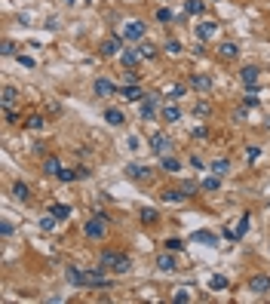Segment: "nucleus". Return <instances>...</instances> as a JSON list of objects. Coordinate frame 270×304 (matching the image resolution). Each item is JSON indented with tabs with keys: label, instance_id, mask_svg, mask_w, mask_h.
I'll use <instances>...</instances> for the list:
<instances>
[{
	"label": "nucleus",
	"instance_id": "obj_1",
	"mask_svg": "<svg viewBox=\"0 0 270 304\" xmlns=\"http://www.w3.org/2000/svg\"><path fill=\"white\" fill-rule=\"evenodd\" d=\"M98 264L108 267V271H114V274H129V271H132V258L123 255V252H114V249H104L98 255Z\"/></svg>",
	"mask_w": 270,
	"mask_h": 304
},
{
	"label": "nucleus",
	"instance_id": "obj_2",
	"mask_svg": "<svg viewBox=\"0 0 270 304\" xmlns=\"http://www.w3.org/2000/svg\"><path fill=\"white\" fill-rule=\"evenodd\" d=\"M108 221H111V218L104 215V212H96V215L83 225V237H86V240H104V237H108Z\"/></svg>",
	"mask_w": 270,
	"mask_h": 304
},
{
	"label": "nucleus",
	"instance_id": "obj_3",
	"mask_svg": "<svg viewBox=\"0 0 270 304\" xmlns=\"http://www.w3.org/2000/svg\"><path fill=\"white\" fill-rule=\"evenodd\" d=\"M145 34H147V28H145V22H142V19H129L126 25H123V34H120V37H123V40H135V43H142V40H145Z\"/></svg>",
	"mask_w": 270,
	"mask_h": 304
},
{
	"label": "nucleus",
	"instance_id": "obj_4",
	"mask_svg": "<svg viewBox=\"0 0 270 304\" xmlns=\"http://www.w3.org/2000/svg\"><path fill=\"white\" fill-rule=\"evenodd\" d=\"M92 92H96V99H111V96L120 92V86H117L114 80H108V77H98L96 83H92Z\"/></svg>",
	"mask_w": 270,
	"mask_h": 304
},
{
	"label": "nucleus",
	"instance_id": "obj_5",
	"mask_svg": "<svg viewBox=\"0 0 270 304\" xmlns=\"http://www.w3.org/2000/svg\"><path fill=\"white\" fill-rule=\"evenodd\" d=\"M150 151H154L157 157H166L172 151V138L166 132H154V135H150Z\"/></svg>",
	"mask_w": 270,
	"mask_h": 304
},
{
	"label": "nucleus",
	"instance_id": "obj_6",
	"mask_svg": "<svg viewBox=\"0 0 270 304\" xmlns=\"http://www.w3.org/2000/svg\"><path fill=\"white\" fill-rule=\"evenodd\" d=\"M126 175H129L132 181H150V178H154V169L145 166V163H129V166H126Z\"/></svg>",
	"mask_w": 270,
	"mask_h": 304
},
{
	"label": "nucleus",
	"instance_id": "obj_7",
	"mask_svg": "<svg viewBox=\"0 0 270 304\" xmlns=\"http://www.w3.org/2000/svg\"><path fill=\"white\" fill-rule=\"evenodd\" d=\"M187 86H191L194 92H212L215 89V80L209 74H194L191 80H187Z\"/></svg>",
	"mask_w": 270,
	"mask_h": 304
},
{
	"label": "nucleus",
	"instance_id": "obj_8",
	"mask_svg": "<svg viewBox=\"0 0 270 304\" xmlns=\"http://www.w3.org/2000/svg\"><path fill=\"white\" fill-rule=\"evenodd\" d=\"M249 292L252 295H267L270 292V274H255L249 279Z\"/></svg>",
	"mask_w": 270,
	"mask_h": 304
},
{
	"label": "nucleus",
	"instance_id": "obj_9",
	"mask_svg": "<svg viewBox=\"0 0 270 304\" xmlns=\"http://www.w3.org/2000/svg\"><path fill=\"white\" fill-rule=\"evenodd\" d=\"M160 200H163V203H172V206H181L184 200H191V197H187L181 188H163V191H160Z\"/></svg>",
	"mask_w": 270,
	"mask_h": 304
},
{
	"label": "nucleus",
	"instance_id": "obj_10",
	"mask_svg": "<svg viewBox=\"0 0 270 304\" xmlns=\"http://www.w3.org/2000/svg\"><path fill=\"white\" fill-rule=\"evenodd\" d=\"M258 77H261V68H258V65H243V71H240V80H243V86L255 89Z\"/></svg>",
	"mask_w": 270,
	"mask_h": 304
},
{
	"label": "nucleus",
	"instance_id": "obj_11",
	"mask_svg": "<svg viewBox=\"0 0 270 304\" xmlns=\"http://www.w3.org/2000/svg\"><path fill=\"white\" fill-rule=\"evenodd\" d=\"M157 271H163V274H175V271H178V261H175V255L169 249L163 255H157Z\"/></svg>",
	"mask_w": 270,
	"mask_h": 304
},
{
	"label": "nucleus",
	"instance_id": "obj_12",
	"mask_svg": "<svg viewBox=\"0 0 270 304\" xmlns=\"http://www.w3.org/2000/svg\"><path fill=\"white\" fill-rule=\"evenodd\" d=\"M120 62H123V68H138L145 58H142V52H138V46H135V50H123L120 52Z\"/></svg>",
	"mask_w": 270,
	"mask_h": 304
},
{
	"label": "nucleus",
	"instance_id": "obj_13",
	"mask_svg": "<svg viewBox=\"0 0 270 304\" xmlns=\"http://www.w3.org/2000/svg\"><path fill=\"white\" fill-rule=\"evenodd\" d=\"M123 52V37H108V40H104L101 43V55H120Z\"/></svg>",
	"mask_w": 270,
	"mask_h": 304
},
{
	"label": "nucleus",
	"instance_id": "obj_14",
	"mask_svg": "<svg viewBox=\"0 0 270 304\" xmlns=\"http://www.w3.org/2000/svg\"><path fill=\"white\" fill-rule=\"evenodd\" d=\"M160 117H163L166 123H178V120H181V108H178L175 101H166V104H163V111H160Z\"/></svg>",
	"mask_w": 270,
	"mask_h": 304
},
{
	"label": "nucleus",
	"instance_id": "obj_15",
	"mask_svg": "<svg viewBox=\"0 0 270 304\" xmlns=\"http://www.w3.org/2000/svg\"><path fill=\"white\" fill-rule=\"evenodd\" d=\"M120 96H123L126 101H142V99L147 96V92H145L142 86H138V83H132V86H120Z\"/></svg>",
	"mask_w": 270,
	"mask_h": 304
},
{
	"label": "nucleus",
	"instance_id": "obj_16",
	"mask_svg": "<svg viewBox=\"0 0 270 304\" xmlns=\"http://www.w3.org/2000/svg\"><path fill=\"white\" fill-rule=\"evenodd\" d=\"M215 34H218V22H199L196 25V37L199 40H212Z\"/></svg>",
	"mask_w": 270,
	"mask_h": 304
},
{
	"label": "nucleus",
	"instance_id": "obj_17",
	"mask_svg": "<svg viewBox=\"0 0 270 304\" xmlns=\"http://www.w3.org/2000/svg\"><path fill=\"white\" fill-rule=\"evenodd\" d=\"M218 55L227 58V62H233V58L240 55V46L233 43V40H224V43H218Z\"/></svg>",
	"mask_w": 270,
	"mask_h": 304
},
{
	"label": "nucleus",
	"instance_id": "obj_18",
	"mask_svg": "<svg viewBox=\"0 0 270 304\" xmlns=\"http://www.w3.org/2000/svg\"><path fill=\"white\" fill-rule=\"evenodd\" d=\"M65 279H68L71 286H86V271H80V267H68Z\"/></svg>",
	"mask_w": 270,
	"mask_h": 304
},
{
	"label": "nucleus",
	"instance_id": "obj_19",
	"mask_svg": "<svg viewBox=\"0 0 270 304\" xmlns=\"http://www.w3.org/2000/svg\"><path fill=\"white\" fill-rule=\"evenodd\" d=\"M245 230H249V215H243V218L237 221V228L227 230V240H243V237H245Z\"/></svg>",
	"mask_w": 270,
	"mask_h": 304
},
{
	"label": "nucleus",
	"instance_id": "obj_20",
	"mask_svg": "<svg viewBox=\"0 0 270 304\" xmlns=\"http://www.w3.org/2000/svg\"><path fill=\"white\" fill-rule=\"evenodd\" d=\"M163 163H160V169L163 172H169V175H175V172H181V163H178V157H172V154H166V157H160Z\"/></svg>",
	"mask_w": 270,
	"mask_h": 304
},
{
	"label": "nucleus",
	"instance_id": "obj_21",
	"mask_svg": "<svg viewBox=\"0 0 270 304\" xmlns=\"http://www.w3.org/2000/svg\"><path fill=\"white\" fill-rule=\"evenodd\" d=\"M194 243H203V246H218V237L212 230H194Z\"/></svg>",
	"mask_w": 270,
	"mask_h": 304
},
{
	"label": "nucleus",
	"instance_id": "obj_22",
	"mask_svg": "<svg viewBox=\"0 0 270 304\" xmlns=\"http://www.w3.org/2000/svg\"><path fill=\"white\" fill-rule=\"evenodd\" d=\"M0 101H3V108H13V104L19 101V89H16V86H3V92H0Z\"/></svg>",
	"mask_w": 270,
	"mask_h": 304
},
{
	"label": "nucleus",
	"instance_id": "obj_23",
	"mask_svg": "<svg viewBox=\"0 0 270 304\" xmlns=\"http://www.w3.org/2000/svg\"><path fill=\"white\" fill-rule=\"evenodd\" d=\"M104 120H108L111 126H123L126 123V114L120 108H108V111H104Z\"/></svg>",
	"mask_w": 270,
	"mask_h": 304
},
{
	"label": "nucleus",
	"instance_id": "obj_24",
	"mask_svg": "<svg viewBox=\"0 0 270 304\" xmlns=\"http://www.w3.org/2000/svg\"><path fill=\"white\" fill-rule=\"evenodd\" d=\"M13 197H16V200H22V203H28V200H31V188H28L25 181H16V184H13Z\"/></svg>",
	"mask_w": 270,
	"mask_h": 304
},
{
	"label": "nucleus",
	"instance_id": "obj_25",
	"mask_svg": "<svg viewBox=\"0 0 270 304\" xmlns=\"http://www.w3.org/2000/svg\"><path fill=\"white\" fill-rule=\"evenodd\" d=\"M58 169H62V163H58V157L46 154V157H43V172H46V175H58Z\"/></svg>",
	"mask_w": 270,
	"mask_h": 304
},
{
	"label": "nucleus",
	"instance_id": "obj_26",
	"mask_svg": "<svg viewBox=\"0 0 270 304\" xmlns=\"http://www.w3.org/2000/svg\"><path fill=\"white\" fill-rule=\"evenodd\" d=\"M209 169H212L215 175H227V172H230V160H227V157L212 160V163H209Z\"/></svg>",
	"mask_w": 270,
	"mask_h": 304
},
{
	"label": "nucleus",
	"instance_id": "obj_27",
	"mask_svg": "<svg viewBox=\"0 0 270 304\" xmlns=\"http://www.w3.org/2000/svg\"><path fill=\"white\" fill-rule=\"evenodd\" d=\"M230 283H227V277H221V274H215V277H209V289L212 292H224Z\"/></svg>",
	"mask_w": 270,
	"mask_h": 304
},
{
	"label": "nucleus",
	"instance_id": "obj_28",
	"mask_svg": "<svg viewBox=\"0 0 270 304\" xmlns=\"http://www.w3.org/2000/svg\"><path fill=\"white\" fill-rule=\"evenodd\" d=\"M55 178H58V181H65V184H71V181H77V178H80V172H77V169H65V166H62Z\"/></svg>",
	"mask_w": 270,
	"mask_h": 304
},
{
	"label": "nucleus",
	"instance_id": "obj_29",
	"mask_svg": "<svg viewBox=\"0 0 270 304\" xmlns=\"http://www.w3.org/2000/svg\"><path fill=\"white\" fill-rule=\"evenodd\" d=\"M184 9H187V16H203V13H206L203 0H187V3H184Z\"/></svg>",
	"mask_w": 270,
	"mask_h": 304
},
{
	"label": "nucleus",
	"instance_id": "obj_30",
	"mask_svg": "<svg viewBox=\"0 0 270 304\" xmlns=\"http://www.w3.org/2000/svg\"><path fill=\"white\" fill-rule=\"evenodd\" d=\"M138 52H142L145 62H150V58H157V46H150L147 40H142V43H138Z\"/></svg>",
	"mask_w": 270,
	"mask_h": 304
},
{
	"label": "nucleus",
	"instance_id": "obj_31",
	"mask_svg": "<svg viewBox=\"0 0 270 304\" xmlns=\"http://www.w3.org/2000/svg\"><path fill=\"white\" fill-rule=\"evenodd\" d=\"M199 188H203V191H209V194H212V191H218V188H221V175H215V172H212V175H209V178H206L203 184H199Z\"/></svg>",
	"mask_w": 270,
	"mask_h": 304
},
{
	"label": "nucleus",
	"instance_id": "obj_32",
	"mask_svg": "<svg viewBox=\"0 0 270 304\" xmlns=\"http://www.w3.org/2000/svg\"><path fill=\"white\" fill-rule=\"evenodd\" d=\"M209 114H212V104H209V101H196V104H194V117H199V120H206Z\"/></svg>",
	"mask_w": 270,
	"mask_h": 304
},
{
	"label": "nucleus",
	"instance_id": "obj_33",
	"mask_svg": "<svg viewBox=\"0 0 270 304\" xmlns=\"http://www.w3.org/2000/svg\"><path fill=\"white\" fill-rule=\"evenodd\" d=\"M49 212H52L55 218H71V206H65V203H52V206H49Z\"/></svg>",
	"mask_w": 270,
	"mask_h": 304
},
{
	"label": "nucleus",
	"instance_id": "obj_34",
	"mask_svg": "<svg viewBox=\"0 0 270 304\" xmlns=\"http://www.w3.org/2000/svg\"><path fill=\"white\" fill-rule=\"evenodd\" d=\"M181 50H184V46H181V40H175V37L163 43V52H169V55H178Z\"/></svg>",
	"mask_w": 270,
	"mask_h": 304
},
{
	"label": "nucleus",
	"instance_id": "obj_35",
	"mask_svg": "<svg viewBox=\"0 0 270 304\" xmlns=\"http://www.w3.org/2000/svg\"><path fill=\"white\" fill-rule=\"evenodd\" d=\"M157 22H163V25H172V22H175V13H172V9H166V6H160V9H157Z\"/></svg>",
	"mask_w": 270,
	"mask_h": 304
},
{
	"label": "nucleus",
	"instance_id": "obj_36",
	"mask_svg": "<svg viewBox=\"0 0 270 304\" xmlns=\"http://www.w3.org/2000/svg\"><path fill=\"white\" fill-rule=\"evenodd\" d=\"M132 83H138V71H135V68H126V74H123V80H120V86H132Z\"/></svg>",
	"mask_w": 270,
	"mask_h": 304
},
{
	"label": "nucleus",
	"instance_id": "obj_37",
	"mask_svg": "<svg viewBox=\"0 0 270 304\" xmlns=\"http://www.w3.org/2000/svg\"><path fill=\"white\" fill-rule=\"evenodd\" d=\"M25 126H28V129H43V126H46V120H43L40 114H31L28 120H25Z\"/></svg>",
	"mask_w": 270,
	"mask_h": 304
},
{
	"label": "nucleus",
	"instance_id": "obj_38",
	"mask_svg": "<svg viewBox=\"0 0 270 304\" xmlns=\"http://www.w3.org/2000/svg\"><path fill=\"white\" fill-rule=\"evenodd\" d=\"M172 301H178V304H187V301H194V295H191V289H175Z\"/></svg>",
	"mask_w": 270,
	"mask_h": 304
},
{
	"label": "nucleus",
	"instance_id": "obj_39",
	"mask_svg": "<svg viewBox=\"0 0 270 304\" xmlns=\"http://www.w3.org/2000/svg\"><path fill=\"white\" fill-rule=\"evenodd\" d=\"M184 96V83H172L169 86V101H178Z\"/></svg>",
	"mask_w": 270,
	"mask_h": 304
},
{
	"label": "nucleus",
	"instance_id": "obj_40",
	"mask_svg": "<svg viewBox=\"0 0 270 304\" xmlns=\"http://www.w3.org/2000/svg\"><path fill=\"white\" fill-rule=\"evenodd\" d=\"M157 218H160V215H157V209H150V206H147V209H142V221H145V225H154Z\"/></svg>",
	"mask_w": 270,
	"mask_h": 304
},
{
	"label": "nucleus",
	"instance_id": "obj_41",
	"mask_svg": "<svg viewBox=\"0 0 270 304\" xmlns=\"http://www.w3.org/2000/svg\"><path fill=\"white\" fill-rule=\"evenodd\" d=\"M52 228H55V215L49 212V215H43V218H40V230H52Z\"/></svg>",
	"mask_w": 270,
	"mask_h": 304
},
{
	"label": "nucleus",
	"instance_id": "obj_42",
	"mask_svg": "<svg viewBox=\"0 0 270 304\" xmlns=\"http://www.w3.org/2000/svg\"><path fill=\"white\" fill-rule=\"evenodd\" d=\"M181 191H184L187 197H194V194L199 191V184H196V181H181Z\"/></svg>",
	"mask_w": 270,
	"mask_h": 304
},
{
	"label": "nucleus",
	"instance_id": "obj_43",
	"mask_svg": "<svg viewBox=\"0 0 270 304\" xmlns=\"http://www.w3.org/2000/svg\"><path fill=\"white\" fill-rule=\"evenodd\" d=\"M163 246H166V249H169V252H178V249H181V246H184V243H181V240H178V237H172V240H166V243H163Z\"/></svg>",
	"mask_w": 270,
	"mask_h": 304
},
{
	"label": "nucleus",
	"instance_id": "obj_44",
	"mask_svg": "<svg viewBox=\"0 0 270 304\" xmlns=\"http://www.w3.org/2000/svg\"><path fill=\"white\" fill-rule=\"evenodd\" d=\"M191 138H199V142H203V138H209V129H206V126H194Z\"/></svg>",
	"mask_w": 270,
	"mask_h": 304
},
{
	"label": "nucleus",
	"instance_id": "obj_45",
	"mask_svg": "<svg viewBox=\"0 0 270 304\" xmlns=\"http://www.w3.org/2000/svg\"><path fill=\"white\" fill-rule=\"evenodd\" d=\"M0 52H3V55H16V43H13V40H3V46H0Z\"/></svg>",
	"mask_w": 270,
	"mask_h": 304
},
{
	"label": "nucleus",
	"instance_id": "obj_46",
	"mask_svg": "<svg viewBox=\"0 0 270 304\" xmlns=\"http://www.w3.org/2000/svg\"><path fill=\"white\" fill-rule=\"evenodd\" d=\"M243 101H245V108H255V104H258V92H255V89H249V96H245Z\"/></svg>",
	"mask_w": 270,
	"mask_h": 304
},
{
	"label": "nucleus",
	"instance_id": "obj_47",
	"mask_svg": "<svg viewBox=\"0 0 270 304\" xmlns=\"http://www.w3.org/2000/svg\"><path fill=\"white\" fill-rule=\"evenodd\" d=\"M19 65H22V68H34V65H37V62H34V58H31V55H22V52H19Z\"/></svg>",
	"mask_w": 270,
	"mask_h": 304
},
{
	"label": "nucleus",
	"instance_id": "obj_48",
	"mask_svg": "<svg viewBox=\"0 0 270 304\" xmlns=\"http://www.w3.org/2000/svg\"><path fill=\"white\" fill-rule=\"evenodd\" d=\"M0 237H13V225H9V221H3V225H0Z\"/></svg>",
	"mask_w": 270,
	"mask_h": 304
},
{
	"label": "nucleus",
	"instance_id": "obj_49",
	"mask_svg": "<svg viewBox=\"0 0 270 304\" xmlns=\"http://www.w3.org/2000/svg\"><path fill=\"white\" fill-rule=\"evenodd\" d=\"M3 114H6V123H19V114L13 108H3Z\"/></svg>",
	"mask_w": 270,
	"mask_h": 304
},
{
	"label": "nucleus",
	"instance_id": "obj_50",
	"mask_svg": "<svg viewBox=\"0 0 270 304\" xmlns=\"http://www.w3.org/2000/svg\"><path fill=\"white\" fill-rule=\"evenodd\" d=\"M126 145H129V151H138V148H142V142H138V138H135V135H132V138H129V142H126Z\"/></svg>",
	"mask_w": 270,
	"mask_h": 304
},
{
	"label": "nucleus",
	"instance_id": "obj_51",
	"mask_svg": "<svg viewBox=\"0 0 270 304\" xmlns=\"http://www.w3.org/2000/svg\"><path fill=\"white\" fill-rule=\"evenodd\" d=\"M245 120V108L243 111H233V123H243Z\"/></svg>",
	"mask_w": 270,
	"mask_h": 304
},
{
	"label": "nucleus",
	"instance_id": "obj_52",
	"mask_svg": "<svg viewBox=\"0 0 270 304\" xmlns=\"http://www.w3.org/2000/svg\"><path fill=\"white\" fill-rule=\"evenodd\" d=\"M191 166H194V169H203V166H206V163H203V160H199V157H191Z\"/></svg>",
	"mask_w": 270,
	"mask_h": 304
},
{
	"label": "nucleus",
	"instance_id": "obj_53",
	"mask_svg": "<svg viewBox=\"0 0 270 304\" xmlns=\"http://www.w3.org/2000/svg\"><path fill=\"white\" fill-rule=\"evenodd\" d=\"M261 157V148H249V160H258Z\"/></svg>",
	"mask_w": 270,
	"mask_h": 304
}]
</instances>
